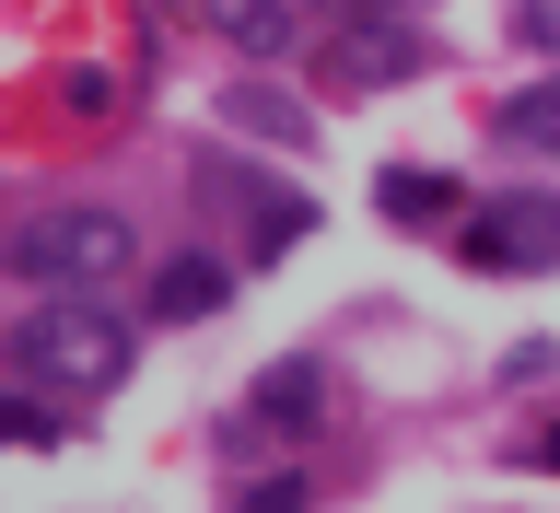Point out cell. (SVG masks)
I'll return each instance as SVG.
<instances>
[{
  "label": "cell",
  "instance_id": "obj_15",
  "mask_svg": "<svg viewBox=\"0 0 560 513\" xmlns=\"http://www.w3.org/2000/svg\"><path fill=\"white\" fill-rule=\"evenodd\" d=\"M304 12H362V0H304Z\"/></svg>",
  "mask_w": 560,
  "mask_h": 513
},
{
  "label": "cell",
  "instance_id": "obj_10",
  "mask_svg": "<svg viewBox=\"0 0 560 513\" xmlns=\"http://www.w3.org/2000/svg\"><path fill=\"white\" fill-rule=\"evenodd\" d=\"M385 222H455V175H432V164H385Z\"/></svg>",
  "mask_w": 560,
  "mask_h": 513
},
{
  "label": "cell",
  "instance_id": "obj_8",
  "mask_svg": "<svg viewBox=\"0 0 560 513\" xmlns=\"http://www.w3.org/2000/svg\"><path fill=\"white\" fill-rule=\"evenodd\" d=\"M222 129H245V140H280V152H304L315 140V117L292 94H269V82H234V94H222Z\"/></svg>",
  "mask_w": 560,
  "mask_h": 513
},
{
  "label": "cell",
  "instance_id": "obj_6",
  "mask_svg": "<svg viewBox=\"0 0 560 513\" xmlns=\"http://www.w3.org/2000/svg\"><path fill=\"white\" fill-rule=\"evenodd\" d=\"M210 35H222V47H245V59H292L304 0H210Z\"/></svg>",
  "mask_w": 560,
  "mask_h": 513
},
{
  "label": "cell",
  "instance_id": "obj_12",
  "mask_svg": "<svg viewBox=\"0 0 560 513\" xmlns=\"http://www.w3.org/2000/svg\"><path fill=\"white\" fill-rule=\"evenodd\" d=\"M0 432H12L24 455H47V444H59V409H47V385H12V409H0Z\"/></svg>",
  "mask_w": 560,
  "mask_h": 513
},
{
  "label": "cell",
  "instance_id": "obj_11",
  "mask_svg": "<svg viewBox=\"0 0 560 513\" xmlns=\"http://www.w3.org/2000/svg\"><path fill=\"white\" fill-rule=\"evenodd\" d=\"M502 140H537V152H560V70H549V82H525V94L502 105Z\"/></svg>",
  "mask_w": 560,
  "mask_h": 513
},
{
  "label": "cell",
  "instance_id": "obj_1",
  "mask_svg": "<svg viewBox=\"0 0 560 513\" xmlns=\"http://www.w3.org/2000/svg\"><path fill=\"white\" fill-rule=\"evenodd\" d=\"M129 315H105L94 292H47V304L12 327V385H47V397H117L129 385Z\"/></svg>",
  "mask_w": 560,
  "mask_h": 513
},
{
  "label": "cell",
  "instance_id": "obj_9",
  "mask_svg": "<svg viewBox=\"0 0 560 513\" xmlns=\"http://www.w3.org/2000/svg\"><path fill=\"white\" fill-rule=\"evenodd\" d=\"M245 420H257V432H304V420H315V350H292V362L257 385V409H245Z\"/></svg>",
  "mask_w": 560,
  "mask_h": 513
},
{
  "label": "cell",
  "instance_id": "obj_7",
  "mask_svg": "<svg viewBox=\"0 0 560 513\" xmlns=\"http://www.w3.org/2000/svg\"><path fill=\"white\" fill-rule=\"evenodd\" d=\"M210 187H222V199L245 210V234H257V257H280V245H304V234H315V210L292 199V187H245V175H210Z\"/></svg>",
  "mask_w": 560,
  "mask_h": 513
},
{
  "label": "cell",
  "instance_id": "obj_3",
  "mask_svg": "<svg viewBox=\"0 0 560 513\" xmlns=\"http://www.w3.org/2000/svg\"><path fill=\"white\" fill-rule=\"evenodd\" d=\"M467 269H560V199L549 187H502L467 210Z\"/></svg>",
  "mask_w": 560,
  "mask_h": 513
},
{
  "label": "cell",
  "instance_id": "obj_13",
  "mask_svg": "<svg viewBox=\"0 0 560 513\" xmlns=\"http://www.w3.org/2000/svg\"><path fill=\"white\" fill-rule=\"evenodd\" d=\"M514 35L537 47V59H560V0H514Z\"/></svg>",
  "mask_w": 560,
  "mask_h": 513
},
{
  "label": "cell",
  "instance_id": "obj_5",
  "mask_svg": "<svg viewBox=\"0 0 560 513\" xmlns=\"http://www.w3.org/2000/svg\"><path fill=\"white\" fill-rule=\"evenodd\" d=\"M222 304H234V269H222V257H199V245L152 269V315H164V327H199V315H222Z\"/></svg>",
  "mask_w": 560,
  "mask_h": 513
},
{
  "label": "cell",
  "instance_id": "obj_2",
  "mask_svg": "<svg viewBox=\"0 0 560 513\" xmlns=\"http://www.w3.org/2000/svg\"><path fill=\"white\" fill-rule=\"evenodd\" d=\"M140 257V234H129V210H35L24 234H12V269L24 280H47V292H105V280Z\"/></svg>",
  "mask_w": 560,
  "mask_h": 513
},
{
  "label": "cell",
  "instance_id": "obj_4",
  "mask_svg": "<svg viewBox=\"0 0 560 513\" xmlns=\"http://www.w3.org/2000/svg\"><path fill=\"white\" fill-rule=\"evenodd\" d=\"M409 70H432V47H420L409 24H374V12H339V35H327V82H350V94H397Z\"/></svg>",
  "mask_w": 560,
  "mask_h": 513
},
{
  "label": "cell",
  "instance_id": "obj_14",
  "mask_svg": "<svg viewBox=\"0 0 560 513\" xmlns=\"http://www.w3.org/2000/svg\"><path fill=\"white\" fill-rule=\"evenodd\" d=\"M525 455V467H560V432H537V444H514Z\"/></svg>",
  "mask_w": 560,
  "mask_h": 513
}]
</instances>
